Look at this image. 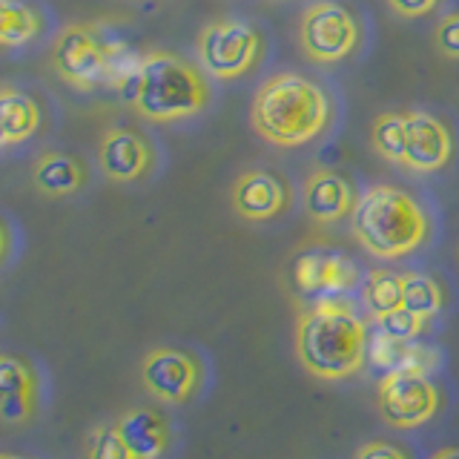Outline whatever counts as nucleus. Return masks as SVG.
<instances>
[{
	"label": "nucleus",
	"instance_id": "obj_30",
	"mask_svg": "<svg viewBox=\"0 0 459 459\" xmlns=\"http://www.w3.org/2000/svg\"><path fill=\"white\" fill-rule=\"evenodd\" d=\"M0 459H23V456H14V454H4V456H0Z\"/></svg>",
	"mask_w": 459,
	"mask_h": 459
},
{
	"label": "nucleus",
	"instance_id": "obj_23",
	"mask_svg": "<svg viewBox=\"0 0 459 459\" xmlns=\"http://www.w3.org/2000/svg\"><path fill=\"white\" fill-rule=\"evenodd\" d=\"M362 301L373 319L402 307V276H396L391 270L368 273V279L362 284Z\"/></svg>",
	"mask_w": 459,
	"mask_h": 459
},
{
	"label": "nucleus",
	"instance_id": "obj_20",
	"mask_svg": "<svg viewBox=\"0 0 459 459\" xmlns=\"http://www.w3.org/2000/svg\"><path fill=\"white\" fill-rule=\"evenodd\" d=\"M370 143L385 161L405 164V143H408V109L402 112H379L370 124Z\"/></svg>",
	"mask_w": 459,
	"mask_h": 459
},
{
	"label": "nucleus",
	"instance_id": "obj_18",
	"mask_svg": "<svg viewBox=\"0 0 459 459\" xmlns=\"http://www.w3.org/2000/svg\"><path fill=\"white\" fill-rule=\"evenodd\" d=\"M368 359L377 368L391 370H411V373H428L439 365V353H434L430 348L420 342H402V339H391L385 336L382 330L370 336L368 342Z\"/></svg>",
	"mask_w": 459,
	"mask_h": 459
},
{
	"label": "nucleus",
	"instance_id": "obj_8",
	"mask_svg": "<svg viewBox=\"0 0 459 459\" xmlns=\"http://www.w3.org/2000/svg\"><path fill=\"white\" fill-rule=\"evenodd\" d=\"M377 408L391 428L411 430L437 416L439 391L425 373L391 370L385 373L377 387Z\"/></svg>",
	"mask_w": 459,
	"mask_h": 459
},
{
	"label": "nucleus",
	"instance_id": "obj_17",
	"mask_svg": "<svg viewBox=\"0 0 459 459\" xmlns=\"http://www.w3.org/2000/svg\"><path fill=\"white\" fill-rule=\"evenodd\" d=\"M86 178H90V172H86V164L81 158L69 152H57V150L40 152L32 167L35 190L47 198H66L72 193H78L86 184Z\"/></svg>",
	"mask_w": 459,
	"mask_h": 459
},
{
	"label": "nucleus",
	"instance_id": "obj_2",
	"mask_svg": "<svg viewBox=\"0 0 459 459\" xmlns=\"http://www.w3.org/2000/svg\"><path fill=\"white\" fill-rule=\"evenodd\" d=\"M330 121H333V104L327 90L299 72H279L267 78L250 104V124L255 133L287 150L305 147L319 138Z\"/></svg>",
	"mask_w": 459,
	"mask_h": 459
},
{
	"label": "nucleus",
	"instance_id": "obj_16",
	"mask_svg": "<svg viewBox=\"0 0 459 459\" xmlns=\"http://www.w3.org/2000/svg\"><path fill=\"white\" fill-rule=\"evenodd\" d=\"M115 425L138 459H161L169 448V420L155 408H129L115 420Z\"/></svg>",
	"mask_w": 459,
	"mask_h": 459
},
{
	"label": "nucleus",
	"instance_id": "obj_28",
	"mask_svg": "<svg viewBox=\"0 0 459 459\" xmlns=\"http://www.w3.org/2000/svg\"><path fill=\"white\" fill-rule=\"evenodd\" d=\"M353 459H408V454L399 451L396 445L385 442V439H373V442L362 445Z\"/></svg>",
	"mask_w": 459,
	"mask_h": 459
},
{
	"label": "nucleus",
	"instance_id": "obj_25",
	"mask_svg": "<svg viewBox=\"0 0 459 459\" xmlns=\"http://www.w3.org/2000/svg\"><path fill=\"white\" fill-rule=\"evenodd\" d=\"M373 325H377L385 336L402 339V342H416L425 330V319H420V316L411 313L408 307H396L391 313H382L373 319Z\"/></svg>",
	"mask_w": 459,
	"mask_h": 459
},
{
	"label": "nucleus",
	"instance_id": "obj_3",
	"mask_svg": "<svg viewBox=\"0 0 459 459\" xmlns=\"http://www.w3.org/2000/svg\"><path fill=\"white\" fill-rule=\"evenodd\" d=\"M141 118L155 124H176L204 112L210 104V83L204 72L172 52H147L133 83L124 90Z\"/></svg>",
	"mask_w": 459,
	"mask_h": 459
},
{
	"label": "nucleus",
	"instance_id": "obj_19",
	"mask_svg": "<svg viewBox=\"0 0 459 459\" xmlns=\"http://www.w3.org/2000/svg\"><path fill=\"white\" fill-rule=\"evenodd\" d=\"M40 126V107L35 98L12 83L0 86V141L4 147L29 141Z\"/></svg>",
	"mask_w": 459,
	"mask_h": 459
},
{
	"label": "nucleus",
	"instance_id": "obj_15",
	"mask_svg": "<svg viewBox=\"0 0 459 459\" xmlns=\"http://www.w3.org/2000/svg\"><path fill=\"white\" fill-rule=\"evenodd\" d=\"M38 411V373L21 356H0V420L6 425L32 422Z\"/></svg>",
	"mask_w": 459,
	"mask_h": 459
},
{
	"label": "nucleus",
	"instance_id": "obj_10",
	"mask_svg": "<svg viewBox=\"0 0 459 459\" xmlns=\"http://www.w3.org/2000/svg\"><path fill=\"white\" fill-rule=\"evenodd\" d=\"M290 186L270 169H247L230 190V204L247 221H273L290 207Z\"/></svg>",
	"mask_w": 459,
	"mask_h": 459
},
{
	"label": "nucleus",
	"instance_id": "obj_12",
	"mask_svg": "<svg viewBox=\"0 0 459 459\" xmlns=\"http://www.w3.org/2000/svg\"><path fill=\"white\" fill-rule=\"evenodd\" d=\"M152 161H155L152 147L141 133H135V129L112 126L100 135L98 164L109 181H118V184L141 181L152 169Z\"/></svg>",
	"mask_w": 459,
	"mask_h": 459
},
{
	"label": "nucleus",
	"instance_id": "obj_9",
	"mask_svg": "<svg viewBox=\"0 0 459 459\" xmlns=\"http://www.w3.org/2000/svg\"><path fill=\"white\" fill-rule=\"evenodd\" d=\"M141 382L158 402L184 405L201 385V365L186 351L155 348L141 359Z\"/></svg>",
	"mask_w": 459,
	"mask_h": 459
},
{
	"label": "nucleus",
	"instance_id": "obj_7",
	"mask_svg": "<svg viewBox=\"0 0 459 459\" xmlns=\"http://www.w3.org/2000/svg\"><path fill=\"white\" fill-rule=\"evenodd\" d=\"M362 26L356 14L336 0H316L299 21V47L313 64H339L359 49Z\"/></svg>",
	"mask_w": 459,
	"mask_h": 459
},
{
	"label": "nucleus",
	"instance_id": "obj_22",
	"mask_svg": "<svg viewBox=\"0 0 459 459\" xmlns=\"http://www.w3.org/2000/svg\"><path fill=\"white\" fill-rule=\"evenodd\" d=\"M445 293L434 276L428 273H402V307H408L420 319H434L442 313Z\"/></svg>",
	"mask_w": 459,
	"mask_h": 459
},
{
	"label": "nucleus",
	"instance_id": "obj_1",
	"mask_svg": "<svg viewBox=\"0 0 459 459\" xmlns=\"http://www.w3.org/2000/svg\"><path fill=\"white\" fill-rule=\"evenodd\" d=\"M368 325L344 299H319L299 316L296 356L310 377L342 382L356 377L368 359Z\"/></svg>",
	"mask_w": 459,
	"mask_h": 459
},
{
	"label": "nucleus",
	"instance_id": "obj_6",
	"mask_svg": "<svg viewBox=\"0 0 459 459\" xmlns=\"http://www.w3.org/2000/svg\"><path fill=\"white\" fill-rule=\"evenodd\" d=\"M195 52L201 69L219 81H236L250 75L264 57V38L253 23L236 18H219L198 32Z\"/></svg>",
	"mask_w": 459,
	"mask_h": 459
},
{
	"label": "nucleus",
	"instance_id": "obj_14",
	"mask_svg": "<svg viewBox=\"0 0 459 459\" xmlns=\"http://www.w3.org/2000/svg\"><path fill=\"white\" fill-rule=\"evenodd\" d=\"M356 195L351 181L336 169L319 167L313 169L305 178V186H301V204H305V212L313 221L319 224H333L342 221L344 215H351L356 207Z\"/></svg>",
	"mask_w": 459,
	"mask_h": 459
},
{
	"label": "nucleus",
	"instance_id": "obj_5",
	"mask_svg": "<svg viewBox=\"0 0 459 459\" xmlns=\"http://www.w3.org/2000/svg\"><path fill=\"white\" fill-rule=\"evenodd\" d=\"M49 64L55 75L81 92H92L115 83V55L109 43L100 40L95 26L69 23L52 40Z\"/></svg>",
	"mask_w": 459,
	"mask_h": 459
},
{
	"label": "nucleus",
	"instance_id": "obj_13",
	"mask_svg": "<svg viewBox=\"0 0 459 459\" xmlns=\"http://www.w3.org/2000/svg\"><path fill=\"white\" fill-rule=\"evenodd\" d=\"M293 276L301 293L333 299L339 293H348L356 284L359 273L351 258L333 250H307L296 258Z\"/></svg>",
	"mask_w": 459,
	"mask_h": 459
},
{
	"label": "nucleus",
	"instance_id": "obj_11",
	"mask_svg": "<svg viewBox=\"0 0 459 459\" xmlns=\"http://www.w3.org/2000/svg\"><path fill=\"white\" fill-rule=\"evenodd\" d=\"M454 158V135L445 121L425 109H408V143H405V169L411 172H439Z\"/></svg>",
	"mask_w": 459,
	"mask_h": 459
},
{
	"label": "nucleus",
	"instance_id": "obj_21",
	"mask_svg": "<svg viewBox=\"0 0 459 459\" xmlns=\"http://www.w3.org/2000/svg\"><path fill=\"white\" fill-rule=\"evenodd\" d=\"M43 29L40 12L23 0H0V43L6 49L23 47Z\"/></svg>",
	"mask_w": 459,
	"mask_h": 459
},
{
	"label": "nucleus",
	"instance_id": "obj_24",
	"mask_svg": "<svg viewBox=\"0 0 459 459\" xmlns=\"http://www.w3.org/2000/svg\"><path fill=\"white\" fill-rule=\"evenodd\" d=\"M86 459H138L124 442L115 422L95 425L86 437Z\"/></svg>",
	"mask_w": 459,
	"mask_h": 459
},
{
	"label": "nucleus",
	"instance_id": "obj_4",
	"mask_svg": "<svg viewBox=\"0 0 459 459\" xmlns=\"http://www.w3.org/2000/svg\"><path fill=\"white\" fill-rule=\"evenodd\" d=\"M351 230L370 255L402 258L428 241L430 219L405 190L394 184H373L356 201Z\"/></svg>",
	"mask_w": 459,
	"mask_h": 459
},
{
	"label": "nucleus",
	"instance_id": "obj_27",
	"mask_svg": "<svg viewBox=\"0 0 459 459\" xmlns=\"http://www.w3.org/2000/svg\"><path fill=\"white\" fill-rule=\"evenodd\" d=\"M385 4L391 6L396 18L413 21V18H425V14H430L442 0H385Z\"/></svg>",
	"mask_w": 459,
	"mask_h": 459
},
{
	"label": "nucleus",
	"instance_id": "obj_26",
	"mask_svg": "<svg viewBox=\"0 0 459 459\" xmlns=\"http://www.w3.org/2000/svg\"><path fill=\"white\" fill-rule=\"evenodd\" d=\"M434 47L448 61H459V12L445 14L434 29Z\"/></svg>",
	"mask_w": 459,
	"mask_h": 459
},
{
	"label": "nucleus",
	"instance_id": "obj_29",
	"mask_svg": "<svg viewBox=\"0 0 459 459\" xmlns=\"http://www.w3.org/2000/svg\"><path fill=\"white\" fill-rule=\"evenodd\" d=\"M430 459H459V448H442V451H437Z\"/></svg>",
	"mask_w": 459,
	"mask_h": 459
}]
</instances>
